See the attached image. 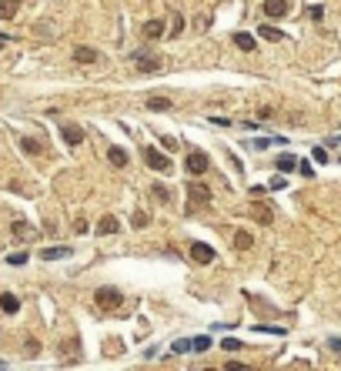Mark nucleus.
I'll return each mask as SVG.
<instances>
[{"mask_svg":"<svg viewBox=\"0 0 341 371\" xmlns=\"http://www.w3.org/2000/svg\"><path fill=\"white\" fill-rule=\"evenodd\" d=\"M234 44H238L244 54H251V50L258 47V44H254V37H251V34H244V30H238V34H234Z\"/></svg>","mask_w":341,"mask_h":371,"instance_id":"dca6fc26","label":"nucleus"},{"mask_svg":"<svg viewBox=\"0 0 341 371\" xmlns=\"http://www.w3.org/2000/svg\"><path fill=\"white\" fill-rule=\"evenodd\" d=\"M311 157H315L318 164H328V150H324V148H315V150H311Z\"/></svg>","mask_w":341,"mask_h":371,"instance_id":"7c9ffc66","label":"nucleus"},{"mask_svg":"<svg viewBox=\"0 0 341 371\" xmlns=\"http://www.w3.org/2000/svg\"><path fill=\"white\" fill-rule=\"evenodd\" d=\"M251 244H254V238H251L247 231H238V234H234V251H247Z\"/></svg>","mask_w":341,"mask_h":371,"instance_id":"4be33fe9","label":"nucleus"},{"mask_svg":"<svg viewBox=\"0 0 341 371\" xmlns=\"http://www.w3.org/2000/svg\"><path fill=\"white\" fill-rule=\"evenodd\" d=\"M251 214H254L261 224H271V218H274V214H271V207H265V204H251Z\"/></svg>","mask_w":341,"mask_h":371,"instance_id":"412c9836","label":"nucleus"},{"mask_svg":"<svg viewBox=\"0 0 341 371\" xmlns=\"http://www.w3.org/2000/svg\"><path fill=\"white\" fill-rule=\"evenodd\" d=\"M328 345H331V348H335V351H341V338H331V341H328Z\"/></svg>","mask_w":341,"mask_h":371,"instance_id":"e433bc0d","label":"nucleus"},{"mask_svg":"<svg viewBox=\"0 0 341 371\" xmlns=\"http://www.w3.org/2000/svg\"><path fill=\"white\" fill-rule=\"evenodd\" d=\"M151 194H154V198H157V201H161V204H170V191H168V187H164V184H157V181H154Z\"/></svg>","mask_w":341,"mask_h":371,"instance_id":"5701e85b","label":"nucleus"},{"mask_svg":"<svg viewBox=\"0 0 341 371\" xmlns=\"http://www.w3.org/2000/svg\"><path fill=\"white\" fill-rule=\"evenodd\" d=\"M147 107H151V111H168L170 100L168 97H147Z\"/></svg>","mask_w":341,"mask_h":371,"instance_id":"393cba45","label":"nucleus"},{"mask_svg":"<svg viewBox=\"0 0 341 371\" xmlns=\"http://www.w3.org/2000/svg\"><path fill=\"white\" fill-rule=\"evenodd\" d=\"M7 261H10V264H27V254H10Z\"/></svg>","mask_w":341,"mask_h":371,"instance_id":"f704fd0d","label":"nucleus"},{"mask_svg":"<svg viewBox=\"0 0 341 371\" xmlns=\"http://www.w3.org/2000/svg\"><path fill=\"white\" fill-rule=\"evenodd\" d=\"M170 351H174V354H188V351H194V341H184V338H177V341L170 345Z\"/></svg>","mask_w":341,"mask_h":371,"instance_id":"b1692460","label":"nucleus"},{"mask_svg":"<svg viewBox=\"0 0 341 371\" xmlns=\"http://www.w3.org/2000/svg\"><path fill=\"white\" fill-rule=\"evenodd\" d=\"M181 27H184V17H181V14H174V27H170V37H177V34H181Z\"/></svg>","mask_w":341,"mask_h":371,"instance_id":"2f4dec72","label":"nucleus"},{"mask_svg":"<svg viewBox=\"0 0 341 371\" xmlns=\"http://www.w3.org/2000/svg\"><path fill=\"white\" fill-rule=\"evenodd\" d=\"M157 37H164V20L161 17H154L144 24V40H157Z\"/></svg>","mask_w":341,"mask_h":371,"instance_id":"6e6552de","label":"nucleus"},{"mask_svg":"<svg viewBox=\"0 0 341 371\" xmlns=\"http://www.w3.org/2000/svg\"><path fill=\"white\" fill-rule=\"evenodd\" d=\"M191 198H194L197 204H208V201H211V191L204 184H197V181H194V184H191Z\"/></svg>","mask_w":341,"mask_h":371,"instance_id":"f3484780","label":"nucleus"},{"mask_svg":"<svg viewBox=\"0 0 341 371\" xmlns=\"http://www.w3.org/2000/svg\"><path fill=\"white\" fill-rule=\"evenodd\" d=\"M117 231H121V221H117L114 214L100 218V224H97V234H117Z\"/></svg>","mask_w":341,"mask_h":371,"instance_id":"9b49d317","label":"nucleus"},{"mask_svg":"<svg viewBox=\"0 0 341 371\" xmlns=\"http://www.w3.org/2000/svg\"><path fill=\"white\" fill-rule=\"evenodd\" d=\"M298 171H301L304 177H315V167L308 164V161H298Z\"/></svg>","mask_w":341,"mask_h":371,"instance_id":"72a5a7b5","label":"nucleus"},{"mask_svg":"<svg viewBox=\"0 0 341 371\" xmlns=\"http://www.w3.org/2000/svg\"><path fill=\"white\" fill-rule=\"evenodd\" d=\"M74 60H77V64H97V60H100V54H97L94 47H77V50H74Z\"/></svg>","mask_w":341,"mask_h":371,"instance_id":"1a4fd4ad","label":"nucleus"},{"mask_svg":"<svg viewBox=\"0 0 341 371\" xmlns=\"http://www.w3.org/2000/svg\"><path fill=\"white\" fill-rule=\"evenodd\" d=\"M107 161H111L114 167H127V150L114 144V148H107Z\"/></svg>","mask_w":341,"mask_h":371,"instance_id":"f8f14e48","label":"nucleus"},{"mask_svg":"<svg viewBox=\"0 0 341 371\" xmlns=\"http://www.w3.org/2000/svg\"><path fill=\"white\" fill-rule=\"evenodd\" d=\"M147 224H151V214L147 211H137L134 214V227H147Z\"/></svg>","mask_w":341,"mask_h":371,"instance_id":"cd10ccee","label":"nucleus"},{"mask_svg":"<svg viewBox=\"0 0 341 371\" xmlns=\"http://www.w3.org/2000/svg\"><path fill=\"white\" fill-rule=\"evenodd\" d=\"M284 187V177H271V191H281Z\"/></svg>","mask_w":341,"mask_h":371,"instance_id":"c9c22d12","label":"nucleus"},{"mask_svg":"<svg viewBox=\"0 0 341 371\" xmlns=\"http://www.w3.org/2000/svg\"><path fill=\"white\" fill-rule=\"evenodd\" d=\"M265 17H271V20H281V17H288L291 10H288V0H265Z\"/></svg>","mask_w":341,"mask_h":371,"instance_id":"39448f33","label":"nucleus"},{"mask_svg":"<svg viewBox=\"0 0 341 371\" xmlns=\"http://www.w3.org/2000/svg\"><path fill=\"white\" fill-rule=\"evenodd\" d=\"M258 37H265V40H271V44H278V40H284V34L278 30V27H271V24H261V27H258Z\"/></svg>","mask_w":341,"mask_h":371,"instance_id":"4468645a","label":"nucleus"},{"mask_svg":"<svg viewBox=\"0 0 341 371\" xmlns=\"http://www.w3.org/2000/svg\"><path fill=\"white\" fill-rule=\"evenodd\" d=\"M221 348H224V351H238V348H241V341H238V338H224V341H221Z\"/></svg>","mask_w":341,"mask_h":371,"instance_id":"c756f323","label":"nucleus"},{"mask_svg":"<svg viewBox=\"0 0 341 371\" xmlns=\"http://www.w3.org/2000/svg\"><path fill=\"white\" fill-rule=\"evenodd\" d=\"M94 301L100 304V308H114V304H121V301H124V295H121L117 288H97Z\"/></svg>","mask_w":341,"mask_h":371,"instance_id":"7ed1b4c3","label":"nucleus"},{"mask_svg":"<svg viewBox=\"0 0 341 371\" xmlns=\"http://www.w3.org/2000/svg\"><path fill=\"white\" fill-rule=\"evenodd\" d=\"M0 368H3V361H0Z\"/></svg>","mask_w":341,"mask_h":371,"instance_id":"58836bf2","label":"nucleus"},{"mask_svg":"<svg viewBox=\"0 0 341 371\" xmlns=\"http://www.w3.org/2000/svg\"><path fill=\"white\" fill-rule=\"evenodd\" d=\"M184 171L194 174V177H201V174H208L211 171V157L204 150H188V157H184Z\"/></svg>","mask_w":341,"mask_h":371,"instance_id":"f257e3e1","label":"nucleus"},{"mask_svg":"<svg viewBox=\"0 0 341 371\" xmlns=\"http://www.w3.org/2000/svg\"><path fill=\"white\" fill-rule=\"evenodd\" d=\"M191 261H194V264H211V261H214V247L204 244V241L191 244Z\"/></svg>","mask_w":341,"mask_h":371,"instance_id":"20e7f679","label":"nucleus"},{"mask_svg":"<svg viewBox=\"0 0 341 371\" xmlns=\"http://www.w3.org/2000/svg\"><path fill=\"white\" fill-rule=\"evenodd\" d=\"M40 258H44V261H60V258H71V247H67V244H57V247H47V251H40Z\"/></svg>","mask_w":341,"mask_h":371,"instance_id":"9d476101","label":"nucleus"},{"mask_svg":"<svg viewBox=\"0 0 341 371\" xmlns=\"http://www.w3.org/2000/svg\"><path fill=\"white\" fill-rule=\"evenodd\" d=\"M20 148L27 150V154H40V141H34V137H24V141H20Z\"/></svg>","mask_w":341,"mask_h":371,"instance_id":"bb28decb","label":"nucleus"},{"mask_svg":"<svg viewBox=\"0 0 341 371\" xmlns=\"http://www.w3.org/2000/svg\"><path fill=\"white\" fill-rule=\"evenodd\" d=\"M274 164H278V171H284V174H288V171H294V167H298V157H294V154H281Z\"/></svg>","mask_w":341,"mask_h":371,"instance_id":"aec40b11","label":"nucleus"},{"mask_svg":"<svg viewBox=\"0 0 341 371\" xmlns=\"http://www.w3.org/2000/svg\"><path fill=\"white\" fill-rule=\"evenodd\" d=\"M0 308H3L7 315H17V311H20V301L10 295V291H7V295H0Z\"/></svg>","mask_w":341,"mask_h":371,"instance_id":"a211bd4d","label":"nucleus"},{"mask_svg":"<svg viewBox=\"0 0 341 371\" xmlns=\"http://www.w3.org/2000/svg\"><path fill=\"white\" fill-rule=\"evenodd\" d=\"M10 231H14V238H20V241H27V238H34V234H37L34 227H27V224H24V221L10 224Z\"/></svg>","mask_w":341,"mask_h":371,"instance_id":"6ab92c4d","label":"nucleus"},{"mask_svg":"<svg viewBox=\"0 0 341 371\" xmlns=\"http://www.w3.org/2000/svg\"><path fill=\"white\" fill-rule=\"evenodd\" d=\"M60 137H64V144H71V148L84 144V130L77 127V124H64V127H60Z\"/></svg>","mask_w":341,"mask_h":371,"instance_id":"0eeeda50","label":"nucleus"},{"mask_svg":"<svg viewBox=\"0 0 341 371\" xmlns=\"http://www.w3.org/2000/svg\"><path fill=\"white\" fill-rule=\"evenodd\" d=\"M144 161H147L151 171H161V174H168L170 171V157L168 154H157L154 148H144Z\"/></svg>","mask_w":341,"mask_h":371,"instance_id":"f03ea898","label":"nucleus"},{"mask_svg":"<svg viewBox=\"0 0 341 371\" xmlns=\"http://www.w3.org/2000/svg\"><path fill=\"white\" fill-rule=\"evenodd\" d=\"M134 60H137V71H141V74H154V71H161V57L134 54Z\"/></svg>","mask_w":341,"mask_h":371,"instance_id":"423d86ee","label":"nucleus"},{"mask_svg":"<svg viewBox=\"0 0 341 371\" xmlns=\"http://www.w3.org/2000/svg\"><path fill=\"white\" fill-rule=\"evenodd\" d=\"M308 14H311V20H324V7H321V3H315Z\"/></svg>","mask_w":341,"mask_h":371,"instance_id":"473e14b6","label":"nucleus"},{"mask_svg":"<svg viewBox=\"0 0 341 371\" xmlns=\"http://www.w3.org/2000/svg\"><path fill=\"white\" fill-rule=\"evenodd\" d=\"M80 351V345H77V338H67L64 345H60V358L64 361H74V354Z\"/></svg>","mask_w":341,"mask_h":371,"instance_id":"2eb2a0df","label":"nucleus"},{"mask_svg":"<svg viewBox=\"0 0 341 371\" xmlns=\"http://www.w3.org/2000/svg\"><path fill=\"white\" fill-rule=\"evenodd\" d=\"M0 47H3V37H0Z\"/></svg>","mask_w":341,"mask_h":371,"instance_id":"4c0bfd02","label":"nucleus"},{"mask_svg":"<svg viewBox=\"0 0 341 371\" xmlns=\"http://www.w3.org/2000/svg\"><path fill=\"white\" fill-rule=\"evenodd\" d=\"M268 144H284V141H281V137H274V141H271V137H254V141H251V148H254V150H265Z\"/></svg>","mask_w":341,"mask_h":371,"instance_id":"a878e982","label":"nucleus"},{"mask_svg":"<svg viewBox=\"0 0 341 371\" xmlns=\"http://www.w3.org/2000/svg\"><path fill=\"white\" fill-rule=\"evenodd\" d=\"M208 348H211V338H208V334L194 338V351H208Z\"/></svg>","mask_w":341,"mask_h":371,"instance_id":"c85d7f7f","label":"nucleus"},{"mask_svg":"<svg viewBox=\"0 0 341 371\" xmlns=\"http://www.w3.org/2000/svg\"><path fill=\"white\" fill-rule=\"evenodd\" d=\"M20 10V0H0V20H14Z\"/></svg>","mask_w":341,"mask_h":371,"instance_id":"ddd939ff","label":"nucleus"}]
</instances>
